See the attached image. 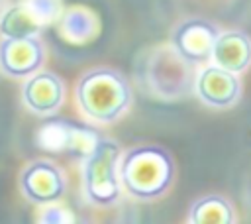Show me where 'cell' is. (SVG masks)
Instances as JSON below:
<instances>
[{
	"label": "cell",
	"instance_id": "1",
	"mask_svg": "<svg viewBox=\"0 0 251 224\" xmlns=\"http://www.w3.org/2000/svg\"><path fill=\"white\" fill-rule=\"evenodd\" d=\"M120 185L139 200H153L167 193L173 183L175 163L167 149L139 145L127 149L118 165Z\"/></svg>",
	"mask_w": 251,
	"mask_h": 224
},
{
	"label": "cell",
	"instance_id": "2",
	"mask_svg": "<svg viewBox=\"0 0 251 224\" xmlns=\"http://www.w3.org/2000/svg\"><path fill=\"white\" fill-rule=\"evenodd\" d=\"M131 86L114 69H92L76 84V100L82 114L94 122H116L131 104Z\"/></svg>",
	"mask_w": 251,
	"mask_h": 224
},
{
	"label": "cell",
	"instance_id": "3",
	"mask_svg": "<svg viewBox=\"0 0 251 224\" xmlns=\"http://www.w3.org/2000/svg\"><path fill=\"white\" fill-rule=\"evenodd\" d=\"M120 145L100 138L84 159V195L96 206H112L120 198Z\"/></svg>",
	"mask_w": 251,
	"mask_h": 224
},
{
	"label": "cell",
	"instance_id": "4",
	"mask_svg": "<svg viewBox=\"0 0 251 224\" xmlns=\"http://www.w3.org/2000/svg\"><path fill=\"white\" fill-rule=\"evenodd\" d=\"M98 141H100V136L94 130H88L75 122H67L59 118L43 122L35 136V143L41 149L71 153L82 161L94 151Z\"/></svg>",
	"mask_w": 251,
	"mask_h": 224
},
{
	"label": "cell",
	"instance_id": "5",
	"mask_svg": "<svg viewBox=\"0 0 251 224\" xmlns=\"http://www.w3.org/2000/svg\"><path fill=\"white\" fill-rule=\"evenodd\" d=\"M59 12V0H22L8 8L0 18V33L4 37L39 35L51 26Z\"/></svg>",
	"mask_w": 251,
	"mask_h": 224
},
{
	"label": "cell",
	"instance_id": "6",
	"mask_svg": "<svg viewBox=\"0 0 251 224\" xmlns=\"http://www.w3.org/2000/svg\"><path fill=\"white\" fill-rule=\"evenodd\" d=\"M190 67H192V63L182 59L175 51V47L169 49V61H167L169 73H165L161 61L157 59V55H153L147 65V79H149L151 90L167 100L184 96L190 90V86H194V83H196L190 73Z\"/></svg>",
	"mask_w": 251,
	"mask_h": 224
},
{
	"label": "cell",
	"instance_id": "7",
	"mask_svg": "<svg viewBox=\"0 0 251 224\" xmlns=\"http://www.w3.org/2000/svg\"><path fill=\"white\" fill-rule=\"evenodd\" d=\"M45 51L37 35L4 37L0 41V69L2 73L22 79L37 73L43 65Z\"/></svg>",
	"mask_w": 251,
	"mask_h": 224
},
{
	"label": "cell",
	"instance_id": "8",
	"mask_svg": "<svg viewBox=\"0 0 251 224\" xmlns=\"http://www.w3.org/2000/svg\"><path fill=\"white\" fill-rule=\"evenodd\" d=\"M218 33L220 31L214 24L192 18L176 26L173 33V47L182 59L190 61L192 65L206 63L212 57V47Z\"/></svg>",
	"mask_w": 251,
	"mask_h": 224
},
{
	"label": "cell",
	"instance_id": "9",
	"mask_svg": "<svg viewBox=\"0 0 251 224\" xmlns=\"http://www.w3.org/2000/svg\"><path fill=\"white\" fill-rule=\"evenodd\" d=\"M22 191L35 204L57 202L65 195V175L49 161H33L22 173Z\"/></svg>",
	"mask_w": 251,
	"mask_h": 224
},
{
	"label": "cell",
	"instance_id": "10",
	"mask_svg": "<svg viewBox=\"0 0 251 224\" xmlns=\"http://www.w3.org/2000/svg\"><path fill=\"white\" fill-rule=\"evenodd\" d=\"M196 94L200 100L214 108H227L239 100L241 83L237 73L226 71L218 65H208L200 71L196 83Z\"/></svg>",
	"mask_w": 251,
	"mask_h": 224
},
{
	"label": "cell",
	"instance_id": "11",
	"mask_svg": "<svg viewBox=\"0 0 251 224\" xmlns=\"http://www.w3.org/2000/svg\"><path fill=\"white\" fill-rule=\"evenodd\" d=\"M22 96L24 104L31 112L39 116H51L63 102L65 86L57 75L49 71H37L27 77Z\"/></svg>",
	"mask_w": 251,
	"mask_h": 224
},
{
	"label": "cell",
	"instance_id": "12",
	"mask_svg": "<svg viewBox=\"0 0 251 224\" xmlns=\"http://www.w3.org/2000/svg\"><path fill=\"white\" fill-rule=\"evenodd\" d=\"M214 65L231 71V73H241L251 65V39L243 31H224L218 33L214 47H212V57Z\"/></svg>",
	"mask_w": 251,
	"mask_h": 224
},
{
	"label": "cell",
	"instance_id": "13",
	"mask_svg": "<svg viewBox=\"0 0 251 224\" xmlns=\"http://www.w3.org/2000/svg\"><path fill=\"white\" fill-rule=\"evenodd\" d=\"M188 222L190 224H233L235 214L231 204L224 196L210 195V196H202L190 206Z\"/></svg>",
	"mask_w": 251,
	"mask_h": 224
}]
</instances>
